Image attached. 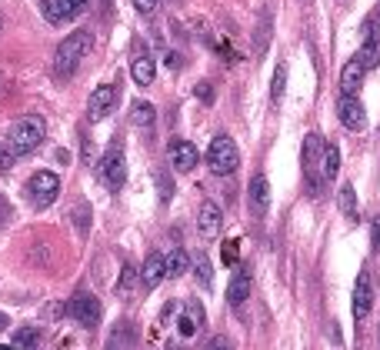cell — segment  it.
I'll use <instances>...</instances> for the list:
<instances>
[{
	"instance_id": "obj_1",
	"label": "cell",
	"mask_w": 380,
	"mask_h": 350,
	"mask_svg": "<svg viewBox=\"0 0 380 350\" xmlns=\"http://www.w3.org/2000/svg\"><path fill=\"white\" fill-rule=\"evenodd\" d=\"M94 47V37L87 34V30H77V34H67L57 50H53V60H51V74L53 80H71L77 74V67H80V60L90 53Z\"/></svg>"
},
{
	"instance_id": "obj_2",
	"label": "cell",
	"mask_w": 380,
	"mask_h": 350,
	"mask_svg": "<svg viewBox=\"0 0 380 350\" xmlns=\"http://www.w3.org/2000/svg\"><path fill=\"white\" fill-rule=\"evenodd\" d=\"M44 140H47V124H44V117H21L17 124L7 130V144L17 150V157L34 153Z\"/></svg>"
},
{
	"instance_id": "obj_3",
	"label": "cell",
	"mask_w": 380,
	"mask_h": 350,
	"mask_svg": "<svg viewBox=\"0 0 380 350\" xmlns=\"http://www.w3.org/2000/svg\"><path fill=\"white\" fill-rule=\"evenodd\" d=\"M207 167L214 171L217 177H227L240 167V153H237V144L230 140L227 134L214 137L210 147H207Z\"/></svg>"
},
{
	"instance_id": "obj_4",
	"label": "cell",
	"mask_w": 380,
	"mask_h": 350,
	"mask_svg": "<svg viewBox=\"0 0 380 350\" xmlns=\"http://www.w3.org/2000/svg\"><path fill=\"white\" fill-rule=\"evenodd\" d=\"M324 137L320 134H307L304 137V174L310 180V190H320L324 184Z\"/></svg>"
},
{
	"instance_id": "obj_5",
	"label": "cell",
	"mask_w": 380,
	"mask_h": 350,
	"mask_svg": "<svg viewBox=\"0 0 380 350\" xmlns=\"http://www.w3.org/2000/svg\"><path fill=\"white\" fill-rule=\"evenodd\" d=\"M117 100H121V87H117V84H101V87H94V94L87 100V121H90V124H101L103 117L114 114Z\"/></svg>"
},
{
	"instance_id": "obj_6",
	"label": "cell",
	"mask_w": 380,
	"mask_h": 350,
	"mask_svg": "<svg viewBox=\"0 0 380 350\" xmlns=\"http://www.w3.org/2000/svg\"><path fill=\"white\" fill-rule=\"evenodd\" d=\"M90 7V0H44L40 10H44V21L53 27L71 24L74 17H80L84 10Z\"/></svg>"
},
{
	"instance_id": "obj_7",
	"label": "cell",
	"mask_w": 380,
	"mask_h": 350,
	"mask_svg": "<svg viewBox=\"0 0 380 350\" xmlns=\"http://www.w3.org/2000/svg\"><path fill=\"white\" fill-rule=\"evenodd\" d=\"M27 194H30V200L37 207H51L57 200V194H60V177L53 171H37L30 177V184H27Z\"/></svg>"
},
{
	"instance_id": "obj_8",
	"label": "cell",
	"mask_w": 380,
	"mask_h": 350,
	"mask_svg": "<svg viewBox=\"0 0 380 350\" xmlns=\"http://www.w3.org/2000/svg\"><path fill=\"white\" fill-rule=\"evenodd\" d=\"M71 317H74L80 327H87V330H94V327L101 324V300L94 297V294H87V290H80V294H74L71 297Z\"/></svg>"
},
{
	"instance_id": "obj_9",
	"label": "cell",
	"mask_w": 380,
	"mask_h": 350,
	"mask_svg": "<svg viewBox=\"0 0 380 350\" xmlns=\"http://www.w3.org/2000/svg\"><path fill=\"white\" fill-rule=\"evenodd\" d=\"M101 180H103V187L107 190H121L124 187V180H127V160H124V150L121 147H114V150H107L103 153V160H101Z\"/></svg>"
},
{
	"instance_id": "obj_10",
	"label": "cell",
	"mask_w": 380,
	"mask_h": 350,
	"mask_svg": "<svg viewBox=\"0 0 380 350\" xmlns=\"http://www.w3.org/2000/svg\"><path fill=\"white\" fill-rule=\"evenodd\" d=\"M203 327V307L197 300H180L177 303V321H174V330H177L183 340L197 337V330Z\"/></svg>"
},
{
	"instance_id": "obj_11",
	"label": "cell",
	"mask_w": 380,
	"mask_h": 350,
	"mask_svg": "<svg viewBox=\"0 0 380 350\" xmlns=\"http://www.w3.org/2000/svg\"><path fill=\"white\" fill-rule=\"evenodd\" d=\"M167 157H170V167H174L177 174H190V171L197 167V147H194L190 140H183V137H174V140L167 144Z\"/></svg>"
},
{
	"instance_id": "obj_12",
	"label": "cell",
	"mask_w": 380,
	"mask_h": 350,
	"mask_svg": "<svg viewBox=\"0 0 380 350\" xmlns=\"http://www.w3.org/2000/svg\"><path fill=\"white\" fill-rule=\"evenodd\" d=\"M337 114H340V124L347 127V130H364L367 127V110H364V103L357 100V94H344L340 103H337Z\"/></svg>"
},
{
	"instance_id": "obj_13",
	"label": "cell",
	"mask_w": 380,
	"mask_h": 350,
	"mask_svg": "<svg viewBox=\"0 0 380 350\" xmlns=\"http://www.w3.org/2000/svg\"><path fill=\"white\" fill-rule=\"evenodd\" d=\"M220 227H224V214H220V207H217L214 200H203L201 210H197V230H201V237H203V240L217 237V234H220Z\"/></svg>"
},
{
	"instance_id": "obj_14",
	"label": "cell",
	"mask_w": 380,
	"mask_h": 350,
	"mask_svg": "<svg viewBox=\"0 0 380 350\" xmlns=\"http://www.w3.org/2000/svg\"><path fill=\"white\" fill-rule=\"evenodd\" d=\"M370 310H374V284H370L367 271H360L357 274V287H354V317L364 321Z\"/></svg>"
},
{
	"instance_id": "obj_15",
	"label": "cell",
	"mask_w": 380,
	"mask_h": 350,
	"mask_svg": "<svg viewBox=\"0 0 380 350\" xmlns=\"http://www.w3.org/2000/svg\"><path fill=\"white\" fill-rule=\"evenodd\" d=\"M167 277V257L164 253H147V260H144V267H140V284L147 287V290H157V284Z\"/></svg>"
},
{
	"instance_id": "obj_16",
	"label": "cell",
	"mask_w": 380,
	"mask_h": 350,
	"mask_svg": "<svg viewBox=\"0 0 380 350\" xmlns=\"http://www.w3.org/2000/svg\"><path fill=\"white\" fill-rule=\"evenodd\" d=\"M247 203H251V210L260 217V214H267V207H270V184H267V177L257 174L251 180V194H247Z\"/></svg>"
},
{
	"instance_id": "obj_17",
	"label": "cell",
	"mask_w": 380,
	"mask_h": 350,
	"mask_svg": "<svg viewBox=\"0 0 380 350\" xmlns=\"http://www.w3.org/2000/svg\"><path fill=\"white\" fill-rule=\"evenodd\" d=\"M364 64H360V57L354 60H347L344 64V71H340V94H357V87H360V80H364Z\"/></svg>"
},
{
	"instance_id": "obj_18",
	"label": "cell",
	"mask_w": 380,
	"mask_h": 350,
	"mask_svg": "<svg viewBox=\"0 0 380 350\" xmlns=\"http://www.w3.org/2000/svg\"><path fill=\"white\" fill-rule=\"evenodd\" d=\"M130 77H134L140 87H151L153 77H157V60H153V57H147V53H140V57L130 64Z\"/></svg>"
},
{
	"instance_id": "obj_19",
	"label": "cell",
	"mask_w": 380,
	"mask_h": 350,
	"mask_svg": "<svg viewBox=\"0 0 380 350\" xmlns=\"http://www.w3.org/2000/svg\"><path fill=\"white\" fill-rule=\"evenodd\" d=\"M247 297H251V274H247V271H237L233 280H230V287H227L230 307H240Z\"/></svg>"
},
{
	"instance_id": "obj_20",
	"label": "cell",
	"mask_w": 380,
	"mask_h": 350,
	"mask_svg": "<svg viewBox=\"0 0 380 350\" xmlns=\"http://www.w3.org/2000/svg\"><path fill=\"white\" fill-rule=\"evenodd\" d=\"M130 121L140 127V130H151L153 121H157L153 103H147V100H134V103H130Z\"/></svg>"
},
{
	"instance_id": "obj_21",
	"label": "cell",
	"mask_w": 380,
	"mask_h": 350,
	"mask_svg": "<svg viewBox=\"0 0 380 350\" xmlns=\"http://www.w3.org/2000/svg\"><path fill=\"white\" fill-rule=\"evenodd\" d=\"M357 57H360V64H364L367 71L380 64V34H377V30L364 37V47H360V53H357Z\"/></svg>"
},
{
	"instance_id": "obj_22",
	"label": "cell",
	"mask_w": 380,
	"mask_h": 350,
	"mask_svg": "<svg viewBox=\"0 0 380 350\" xmlns=\"http://www.w3.org/2000/svg\"><path fill=\"white\" fill-rule=\"evenodd\" d=\"M187 267H190V257H187L183 247H174L167 253V277H183Z\"/></svg>"
},
{
	"instance_id": "obj_23",
	"label": "cell",
	"mask_w": 380,
	"mask_h": 350,
	"mask_svg": "<svg viewBox=\"0 0 380 350\" xmlns=\"http://www.w3.org/2000/svg\"><path fill=\"white\" fill-rule=\"evenodd\" d=\"M137 280H140V271H137L134 264H127L124 271H121V280H117V287H114V290H117V297H127V294L134 290V284H137Z\"/></svg>"
},
{
	"instance_id": "obj_24",
	"label": "cell",
	"mask_w": 380,
	"mask_h": 350,
	"mask_svg": "<svg viewBox=\"0 0 380 350\" xmlns=\"http://www.w3.org/2000/svg\"><path fill=\"white\" fill-rule=\"evenodd\" d=\"M337 174H340V150L327 144L324 147V180H333Z\"/></svg>"
},
{
	"instance_id": "obj_25",
	"label": "cell",
	"mask_w": 380,
	"mask_h": 350,
	"mask_svg": "<svg viewBox=\"0 0 380 350\" xmlns=\"http://www.w3.org/2000/svg\"><path fill=\"white\" fill-rule=\"evenodd\" d=\"M337 200H340V210H344V217L357 221V194H354V187H351V184H344V187H340Z\"/></svg>"
},
{
	"instance_id": "obj_26",
	"label": "cell",
	"mask_w": 380,
	"mask_h": 350,
	"mask_svg": "<svg viewBox=\"0 0 380 350\" xmlns=\"http://www.w3.org/2000/svg\"><path fill=\"white\" fill-rule=\"evenodd\" d=\"M194 274L201 280V287H210V284H214V271H210L207 253H197V257H194Z\"/></svg>"
},
{
	"instance_id": "obj_27",
	"label": "cell",
	"mask_w": 380,
	"mask_h": 350,
	"mask_svg": "<svg viewBox=\"0 0 380 350\" xmlns=\"http://www.w3.org/2000/svg\"><path fill=\"white\" fill-rule=\"evenodd\" d=\"M40 344H44V337H40L37 330H30V327L14 334V347H40Z\"/></svg>"
},
{
	"instance_id": "obj_28",
	"label": "cell",
	"mask_w": 380,
	"mask_h": 350,
	"mask_svg": "<svg viewBox=\"0 0 380 350\" xmlns=\"http://www.w3.org/2000/svg\"><path fill=\"white\" fill-rule=\"evenodd\" d=\"M283 90H287V67L280 64L277 71H274V84H270V100H274V103H280V100H283Z\"/></svg>"
},
{
	"instance_id": "obj_29",
	"label": "cell",
	"mask_w": 380,
	"mask_h": 350,
	"mask_svg": "<svg viewBox=\"0 0 380 350\" xmlns=\"http://www.w3.org/2000/svg\"><path fill=\"white\" fill-rule=\"evenodd\" d=\"M14 164H17V150L10 147L7 140H0V171L7 174V171H14Z\"/></svg>"
},
{
	"instance_id": "obj_30",
	"label": "cell",
	"mask_w": 380,
	"mask_h": 350,
	"mask_svg": "<svg viewBox=\"0 0 380 350\" xmlns=\"http://www.w3.org/2000/svg\"><path fill=\"white\" fill-rule=\"evenodd\" d=\"M220 257H224V264H227V267H233V264H237V257H240V240H237V237L224 240V250H220Z\"/></svg>"
},
{
	"instance_id": "obj_31",
	"label": "cell",
	"mask_w": 380,
	"mask_h": 350,
	"mask_svg": "<svg viewBox=\"0 0 380 350\" xmlns=\"http://www.w3.org/2000/svg\"><path fill=\"white\" fill-rule=\"evenodd\" d=\"M134 7H137V14H140V17H151L153 10L160 7V0H134Z\"/></svg>"
},
{
	"instance_id": "obj_32",
	"label": "cell",
	"mask_w": 380,
	"mask_h": 350,
	"mask_svg": "<svg viewBox=\"0 0 380 350\" xmlns=\"http://www.w3.org/2000/svg\"><path fill=\"white\" fill-rule=\"evenodd\" d=\"M157 184H160V200H164V203H167V200H170V194H174V184H170V180H167V177L160 174V171H157Z\"/></svg>"
},
{
	"instance_id": "obj_33",
	"label": "cell",
	"mask_w": 380,
	"mask_h": 350,
	"mask_svg": "<svg viewBox=\"0 0 380 350\" xmlns=\"http://www.w3.org/2000/svg\"><path fill=\"white\" fill-rule=\"evenodd\" d=\"M197 97H201L203 103H210V100H214V90H210V84H207V80L197 84Z\"/></svg>"
},
{
	"instance_id": "obj_34",
	"label": "cell",
	"mask_w": 380,
	"mask_h": 350,
	"mask_svg": "<svg viewBox=\"0 0 380 350\" xmlns=\"http://www.w3.org/2000/svg\"><path fill=\"white\" fill-rule=\"evenodd\" d=\"M370 247L380 250V221H374V237H370Z\"/></svg>"
},
{
	"instance_id": "obj_35",
	"label": "cell",
	"mask_w": 380,
	"mask_h": 350,
	"mask_svg": "<svg viewBox=\"0 0 380 350\" xmlns=\"http://www.w3.org/2000/svg\"><path fill=\"white\" fill-rule=\"evenodd\" d=\"M167 67H174V71L180 67V57H177V53H167Z\"/></svg>"
},
{
	"instance_id": "obj_36",
	"label": "cell",
	"mask_w": 380,
	"mask_h": 350,
	"mask_svg": "<svg viewBox=\"0 0 380 350\" xmlns=\"http://www.w3.org/2000/svg\"><path fill=\"white\" fill-rule=\"evenodd\" d=\"M7 330V314H0V334Z\"/></svg>"
},
{
	"instance_id": "obj_37",
	"label": "cell",
	"mask_w": 380,
	"mask_h": 350,
	"mask_svg": "<svg viewBox=\"0 0 380 350\" xmlns=\"http://www.w3.org/2000/svg\"><path fill=\"white\" fill-rule=\"evenodd\" d=\"M110 3H114V0H103V10H110Z\"/></svg>"
},
{
	"instance_id": "obj_38",
	"label": "cell",
	"mask_w": 380,
	"mask_h": 350,
	"mask_svg": "<svg viewBox=\"0 0 380 350\" xmlns=\"http://www.w3.org/2000/svg\"><path fill=\"white\" fill-rule=\"evenodd\" d=\"M0 30H3V21H0Z\"/></svg>"
}]
</instances>
